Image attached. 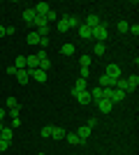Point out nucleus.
<instances>
[{
	"label": "nucleus",
	"mask_w": 139,
	"mask_h": 155,
	"mask_svg": "<svg viewBox=\"0 0 139 155\" xmlns=\"http://www.w3.org/2000/svg\"><path fill=\"white\" fill-rule=\"evenodd\" d=\"M98 86H100V88H114V79H109L107 74H102L100 81H98Z\"/></svg>",
	"instance_id": "obj_7"
},
{
	"label": "nucleus",
	"mask_w": 139,
	"mask_h": 155,
	"mask_svg": "<svg viewBox=\"0 0 139 155\" xmlns=\"http://www.w3.org/2000/svg\"><path fill=\"white\" fill-rule=\"evenodd\" d=\"M104 74H107L109 79H114V81H116V79L121 77V67H118L116 63H109V65H107V72H104Z\"/></svg>",
	"instance_id": "obj_2"
},
{
	"label": "nucleus",
	"mask_w": 139,
	"mask_h": 155,
	"mask_svg": "<svg viewBox=\"0 0 139 155\" xmlns=\"http://www.w3.org/2000/svg\"><path fill=\"white\" fill-rule=\"evenodd\" d=\"M14 67H16V70H23V67H26V56H19V58L14 60Z\"/></svg>",
	"instance_id": "obj_23"
},
{
	"label": "nucleus",
	"mask_w": 139,
	"mask_h": 155,
	"mask_svg": "<svg viewBox=\"0 0 139 155\" xmlns=\"http://www.w3.org/2000/svg\"><path fill=\"white\" fill-rule=\"evenodd\" d=\"M35 56H37V58H40V60H46V51H44V49H42L40 53H35Z\"/></svg>",
	"instance_id": "obj_38"
},
{
	"label": "nucleus",
	"mask_w": 139,
	"mask_h": 155,
	"mask_svg": "<svg viewBox=\"0 0 139 155\" xmlns=\"http://www.w3.org/2000/svg\"><path fill=\"white\" fill-rule=\"evenodd\" d=\"M0 137H2L5 141H12V137H14V130H12V127H2V132H0Z\"/></svg>",
	"instance_id": "obj_18"
},
{
	"label": "nucleus",
	"mask_w": 139,
	"mask_h": 155,
	"mask_svg": "<svg viewBox=\"0 0 139 155\" xmlns=\"http://www.w3.org/2000/svg\"><path fill=\"white\" fill-rule=\"evenodd\" d=\"M91 100H95V102L102 100V88H100V86H95V88L91 91Z\"/></svg>",
	"instance_id": "obj_19"
},
{
	"label": "nucleus",
	"mask_w": 139,
	"mask_h": 155,
	"mask_svg": "<svg viewBox=\"0 0 139 155\" xmlns=\"http://www.w3.org/2000/svg\"><path fill=\"white\" fill-rule=\"evenodd\" d=\"M56 28H58V32H67V30H70V23H67V16H65V19H58V26H56Z\"/></svg>",
	"instance_id": "obj_17"
},
{
	"label": "nucleus",
	"mask_w": 139,
	"mask_h": 155,
	"mask_svg": "<svg viewBox=\"0 0 139 155\" xmlns=\"http://www.w3.org/2000/svg\"><path fill=\"white\" fill-rule=\"evenodd\" d=\"M67 23H70V28H72V26H77V28H79V26H81L77 16H67Z\"/></svg>",
	"instance_id": "obj_30"
},
{
	"label": "nucleus",
	"mask_w": 139,
	"mask_h": 155,
	"mask_svg": "<svg viewBox=\"0 0 139 155\" xmlns=\"http://www.w3.org/2000/svg\"><path fill=\"white\" fill-rule=\"evenodd\" d=\"M95 104H98V111H100V114H109V111H111V107H114L111 100H98Z\"/></svg>",
	"instance_id": "obj_4"
},
{
	"label": "nucleus",
	"mask_w": 139,
	"mask_h": 155,
	"mask_svg": "<svg viewBox=\"0 0 139 155\" xmlns=\"http://www.w3.org/2000/svg\"><path fill=\"white\" fill-rule=\"evenodd\" d=\"M30 77H33L35 81H46V72L37 67V70H30Z\"/></svg>",
	"instance_id": "obj_9"
},
{
	"label": "nucleus",
	"mask_w": 139,
	"mask_h": 155,
	"mask_svg": "<svg viewBox=\"0 0 139 155\" xmlns=\"http://www.w3.org/2000/svg\"><path fill=\"white\" fill-rule=\"evenodd\" d=\"M60 53H63V56H72V53H74V44H63Z\"/></svg>",
	"instance_id": "obj_22"
},
{
	"label": "nucleus",
	"mask_w": 139,
	"mask_h": 155,
	"mask_svg": "<svg viewBox=\"0 0 139 155\" xmlns=\"http://www.w3.org/2000/svg\"><path fill=\"white\" fill-rule=\"evenodd\" d=\"M7 74H9V77H16V67H14V65H9V67H7Z\"/></svg>",
	"instance_id": "obj_37"
},
{
	"label": "nucleus",
	"mask_w": 139,
	"mask_h": 155,
	"mask_svg": "<svg viewBox=\"0 0 139 155\" xmlns=\"http://www.w3.org/2000/svg\"><path fill=\"white\" fill-rule=\"evenodd\" d=\"M77 134L86 141V137H91V127H88V125H84V127H79V132H77Z\"/></svg>",
	"instance_id": "obj_21"
},
{
	"label": "nucleus",
	"mask_w": 139,
	"mask_h": 155,
	"mask_svg": "<svg viewBox=\"0 0 139 155\" xmlns=\"http://www.w3.org/2000/svg\"><path fill=\"white\" fill-rule=\"evenodd\" d=\"M33 9H35V14H37V16H46V12L51 9V5H49V2H40V5H35Z\"/></svg>",
	"instance_id": "obj_5"
},
{
	"label": "nucleus",
	"mask_w": 139,
	"mask_h": 155,
	"mask_svg": "<svg viewBox=\"0 0 139 155\" xmlns=\"http://www.w3.org/2000/svg\"><path fill=\"white\" fill-rule=\"evenodd\" d=\"M104 44H95V56H104Z\"/></svg>",
	"instance_id": "obj_31"
},
{
	"label": "nucleus",
	"mask_w": 139,
	"mask_h": 155,
	"mask_svg": "<svg viewBox=\"0 0 139 155\" xmlns=\"http://www.w3.org/2000/svg\"><path fill=\"white\" fill-rule=\"evenodd\" d=\"M65 134H67V132L63 127H51V137H53V139H65Z\"/></svg>",
	"instance_id": "obj_16"
},
{
	"label": "nucleus",
	"mask_w": 139,
	"mask_h": 155,
	"mask_svg": "<svg viewBox=\"0 0 139 155\" xmlns=\"http://www.w3.org/2000/svg\"><path fill=\"white\" fill-rule=\"evenodd\" d=\"M65 139L70 143H72V146H81V143H84V139H81L79 134H77V132H72V134H65Z\"/></svg>",
	"instance_id": "obj_8"
},
{
	"label": "nucleus",
	"mask_w": 139,
	"mask_h": 155,
	"mask_svg": "<svg viewBox=\"0 0 139 155\" xmlns=\"http://www.w3.org/2000/svg\"><path fill=\"white\" fill-rule=\"evenodd\" d=\"M49 67H51V63H49V58H46V60H40V70H49Z\"/></svg>",
	"instance_id": "obj_34"
},
{
	"label": "nucleus",
	"mask_w": 139,
	"mask_h": 155,
	"mask_svg": "<svg viewBox=\"0 0 139 155\" xmlns=\"http://www.w3.org/2000/svg\"><path fill=\"white\" fill-rule=\"evenodd\" d=\"M26 65L30 67V70H37V67H40V58H37V56H28V58H26Z\"/></svg>",
	"instance_id": "obj_14"
},
{
	"label": "nucleus",
	"mask_w": 139,
	"mask_h": 155,
	"mask_svg": "<svg viewBox=\"0 0 139 155\" xmlns=\"http://www.w3.org/2000/svg\"><path fill=\"white\" fill-rule=\"evenodd\" d=\"M2 127H5V125H2V123H0V132H2Z\"/></svg>",
	"instance_id": "obj_43"
},
{
	"label": "nucleus",
	"mask_w": 139,
	"mask_h": 155,
	"mask_svg": "<svg viewBox=\"0 0 139 155\" xmlns=\"http://www.w3.org/2000/svg\"><path fill=\"white\" fill-rule=\"evenodd\" d=\"M0 37H5V26H0Z\"/></svg>",
	"instance_id": "obj_42"
},
{
	"label": "nucleus",
	"mask_w": 139,
	"mask_h": 155,
	"mask_svg": "<svg viewBox=\"0 0 139 155\" xmlns=\"http://www.w3.org/2000/svg\"><path fill=\"white\" fill-rule=\"evenodd\" d=\"M91 77V70L88 67H81V74H79V79H88Z\"/></svg>",
	"instance_id": "obj_32"
},
{
	"label": "nucleus",
	"mask_w": 139,
	"mask_h": 155,
	"mask_svg": "<svg viewBox=\"0 0 139 155\" xmlns=\"http://www.w3.org/2000/svg\"><path fill=\"white\" fill-rule=\"evenodd\" d=\"M33 26L42 28V26H49V23H46V19H44V16H35V21H33Z\"/></svg>",
	"instance_id": "obj_26"
},
{
	"label": "nucleus",
	"mask_w": 139,
	"mask_h": 155,
	"mask_svg": "<svg viewBox=\"0 0 139 155\" xmlns=\"http://www.w3.org/2000/svg\"><path fill=\"white\" fill-rule=\"evenodd\" d=\"M35 16H37V14H35V9H33V7H30V9H23V21H26L28 26H33Z\"/></svg>",
	"instance_id": "obj_6"
},
{
	"label": "nucleus",
	"mask_w": 139,
	"mask_h": 155,
	"mask_svg": "<svg viewBox=\"0 0 139 155\" xmlns=\"http://www.w3.org/2000/svg\"><path fill=\"white\" fill-rule=\"evenodd\" d=\"M14 32H16V28H12V26L5 28V35H14Z\"/></svg>",
	"instance_id": "obj_40"
},
{
	"label": "nucleus",
	"mask_w": 139,
	"mask_h": 155,
	"mask_svg": "<svg viewBox=\"0 0 139 155\" xmlns=\"http://www.w3.org/2000/svg\"><path fill=\"white\" fill-rule=\"evenodd\" d=\"M44 19H46V23H53V21H58V14L53 12V9H49V12H46V16H44Z\"/></svg>",
	"instance_id": "obj_24"
},
{
	"label": "nucleus",
	"mask_w": 139,
	"mask_h": 155,
	"mask_svg": "<svg viewBox=\"0 0 139 155\" xmlns=\"http://www.w3.org/2000/svg\"><path fill=\"white\" fill-rule=\"evenodd\" d=\"M5 120V109H0V123Z\"/></svg>",
	"instance_id": "obj_41"
},
{
	"label": "nucleus",
	"mask_w": 139,
	"mask_h": 155,
	"mask_svg": "<svg viewBox=\"0 0 139 155\" xmlns=\"http://www.w3.org/2000/svg\"><path fill=\"white\" fill-rule=\"evenodd\" d=\"M28 44H40V35H37V32H30V35H28Z\"/></svg>",
	"instance_id": "obj_27"
},
{
	"label": "nucleus",
	"mask_w": 139,
	"mask_h": 155,
	"mask_svg": "<svg viewBox=\"0 0 139 155\" xmlns=\"http://www.w3.org/2000/svg\"><path fill=\"white\" fill-rule=\"evenodd\" d=\"M84 26H88V28H95V26H100L98 14H88V19H86V23H84Z\"/></svg>",
	"instance_id": "obj_13"
},
{
	"label": "nucleus",
	"mask_w": 139,
	"mask_h": 155,
	"mask_svg": "<svg viewBox=\"0 0 139 155\" xmlns=\"http://www.w3.org/2000/svg\"><path fill=\"white\" fill-rule=\"evenodd\" d=\"M42 137H51V125H46V127H42Z\"/></svg>",
	"instance_id": "obj_35"
},
{
	"label": "nucleus",
	"mask_w": 139,
	"mask_h": 155,
	"mask_svg": "<svg viewBox=\"0 0 139 155\" xmlns=\"http://www.w3.org/2000/svg\"><path fill=\"white\" fill-rule=\"evenodd\" d=\"M127 30H130V32H132V35H134V37H137V35H139V26H137V23H134V26H130V28H127Z\"/></svg>",
	"instance_id": "obj_36"
},
{
	"label": "nucleus",
	"mask_w": 139,
	"mask_h": 155,
	"mask_svg": "<svg viewBox=\"0 0 139 155\" xmlns=\"http://www.w3.org/2000/svg\"><path fill=\"white\" fill-rule=\"evenodd\" d=\"M7 109H9V111L19 109V100H16V97H9V100H7Z\"/></svg>",
	"instance_id": "obj_25"
},
{
	"label": "nucleus",
	"mask_w": 139,
	"mask_h": 155,
	"mask_svg": "<svg viewBox=\"0 0 139 155\" xmlns=\"http://www.w3.org/2000/svg\"><path fill=\"white\" fill-rule=\"evenodd\" d=\"M79 65H81V67H91V56H81Z\"/></svg>",
	"instance_id": "obj_29"
},
{
	"label": "nucleus",
	"mask_w": 139,
	"mask_h": 155,
	"mask_svg": "<svg viewBox=\"0 0 139 155\" xmlns=\"http://www.w3.org/2000/svg\"><path fill=\"white\" fill-rule=\"evenodd\" d=\"M74 91H86V79H77V86Z\"/></svg>",
	"instance_id": "obj_28"
},
{
	"label": "nucleus",
	"mask_w": 139,
	"mask_h": 155,
	"mask_svg": "<svg viewBox=\"0 0 139 155\" xmlns=\"http://www.w3.org/2000/svg\"><path fill=\"white\" fill-rule=\"evenodd\" d=\"M114 88H116V91H123V93H127V81H125L123 77H118L116 81H114Z\"/></svg>",
	"instance_id": "obj_11"
},
{
	"label": "nucleus",
	"mask_w": 139,
	"mask_h": 155,
	"mask_svg": "<svg viewBox=\"0 0 139 155\" xmlns=\"http://www.w3.org/2000/svg\"><path fill=\"white\" fill-rule=\"evenodd\" d=\"M93 37H95V42L98 44H102V42H107V37H109V30H107V26H95L93 28Z\"/></svg>",
	"instance_id": "obj_1"
},
{
	"label": "nucleus",
	"mask_w": 139,
	"mask_h": 155,
	"mask_svg": "<svg viewBox=\"0 0 139 155\" xmlns=\"http://www.w3.org/2000/svg\"><path fill=\"white\" fill-rule=\"evenodd\" d=\"M121 100H125V93H123V91H116V88H114V95H111V102H121Z\"/></svg>",
	"instance_id": "obj_20"
},
{
	"label": "nucleus",
	"mask_w": 139,
	"mask_h": 155,
	"mask_svg": "<svg viewBox=\"0 0 139 155\" xmlns=\"http://www.w3.org/2000/svg\"><path fill=\"white\" fill-rule=\"evenodd\" d=\"M21 125V118H12V127H19Z\"/></svg>",
	"instance_id": "obj_39"
},
{
	"label": "nucleus",
	"mask_w": 139,
	"mask_h": 155,
	"mask_svg": "<svg viewBox=\"0 0 139 155\" xmlns=\"http://www.w3.org/2000/svg\"><path fill=\"white\" fill-rule=\"evenodd\" d=\"M28 79H30V72L16 70V81H19V84H28Z\"/></svg>",
	"instance_id": "obj_12"
},
{
	"label": "nucleus",
	"mask_w": 139,
	"mask_h": 155,
	"mask_svg": "<svg viewBox=\"0 0 139 155\" xmlns=\"http://www.w3.org/2000/svg\"><path fill=\"white\" fill-rule=\"evenodd\" d=\"M79 37H81V39H91V37H93V28L79 26Z\"/></svg>",
	"instance_id": "obj_10"
},
{
	"label": "nucleus",
	"mask_w": 139,
	"mask_h": 155,
	"mask_svg": "<svg viewBox=\"0 0 139 155\" xmlns=\"http://www.w3.org/2000/svg\"><path fill=\"white\" fill-rule=\"evenodd\" d=\"M116 28H118L121 32H125L127 28H130V23H127V21H121V23H118V26H116Z\"/></svg>",
	"instance_id": "obj_33"
},
{
	"label": "nucleus",
	"mask_w": 139,
	"mask_h": 155,
	"mask_svg": "<svg viewBox=\"0 0 139 155\" xmlns=\"http://www.w3.org/2000/svg\"><path fill=\"white\" fill-rule=\"evenodd\" d=\"M127 81V91H137V86H139V77L137 74H132L130 79H125Z\"/></svg>",
	"instance_id": "obj_15"
},
{
	"label": "nucleus",
	"mask_w": 139,
	"mask_h": 155,
	"mask_svg": "<svg viewBox=\"0 0 139 155\" xmlns=\"http://www.w3.org/2000/svg\"><path fill=\"white\" fill-rule=\"evenodd\" d=\"M72 95L77 97L81 104H88V102H91V91H74V88H72Z\"/></svg>",
	"instance_id": "obj_3"
}]
</instances>
